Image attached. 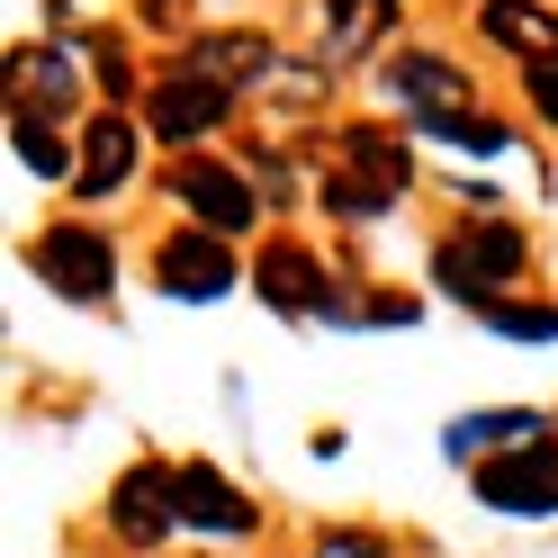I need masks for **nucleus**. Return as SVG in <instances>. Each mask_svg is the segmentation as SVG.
<instances>
[{
	"mask_svg": "<svg viewBox=\"0 0 558 558\" xmlns=\"http://www.w3.org/2000/svg\"><path fill=\"white\" fill-rule=\"evenodd\" d=\"M513 270H522V234H513V226H496V217L469 226V234H450L441 253H433V279H441V289L460 298V306H496Z\"/></svg>",
	"mask_w": 558,
	"mask_h": 558,
	"instance_id": "1",
	"label": "nucleus"
},
{
	"mask_svg": "<svg viewBox=\"0 0 558 558\" xmlns=\"http://www.w3.org/2000/svg\"><path fill=\"white\" fill-rule=\"evenodd\" d=\"M477 496L496 513H558V450H549V433L522 441V450L477 460Z\"/></svg>",
	"mask_w": 558,
	"mask_h": 558,
	"instance_id": "2",
	"label": "nucleus"
},
{
	"mask_svg": "<svg viewBox=\"0 0 558 558\" xmlns=\"http://www.w3.org/2000/svg\"><path fill=\"white\" fill-rule=\"evenodd\" d=\"M171 198H181L207 234H243V226H253V181L226 171V162H207V154H181V162H171Z\"/></svg>",
	"mask_w": 558,
	"mask_h": 558,
	"instance_id": "3",
	"label": "nucleus"
},
{
	"mask_svg": "<svg viewBox=\"0 0 558 558\" xmlns=\"http://www.w3.org/2000/svg\"><path fill=\"white\" fill-rule=\"evenodd\" d=\"M37 279H54L63 298H109V279H118V253H109V234H90V226H54L37 234Z\"/></svg>",
	"mask_w": 558,
	"mask_h": 558,
	"instance_id": "4",
	"label": "nucleus"
},
{
	"mask_svg": "<svg viewBox=\"0 0 558 558\" xmlns=\"http://www.w3.org/2000/svg\"><path fill=\"white\" fill-rule=\"evenodd\" d=\"M226 109H234V90H226L217 73H198V63H190V73H171V82L145 99V126L162 135V145H181V135H207Z\"/></svg>",
	"mask_w": 558,
	"mask_h": 558,
	"instance_id": "5",
	"label": "nucleus"
},
{
	"mask_svg": "<svg viewBox=\"0 0 558 558\" xmlns=\"http://www.w3.org/2000/svg\"><path fill=\"white\" fill-rule=\"evenodd\" d=\"M388 90H397L424 126L477 118V109H469V73H460V63H441V54H397V63H388Z\"/></svg>",
	"mask_w": 558,
	"mask_h": 558,
	"instance_id": "6",
	"label": "nucleus"
},
{
	"mask_svg": "<svg viewBox=\"0 0 558 558\" xmlns=\"http://www.w3.org/2000/svg\"><path fill=\"white\" fill-rule=\"evenodd\" d=\"M154 270H162V289H171V298H226V279H234V253H226V243L198 226V234H171Z\"/></svg>",
	"mask_w": 558,
	"mask_h": 558,
	"instance_id": "7",
	"label": "nucleus"
},
{
	"mask_svg": "<svg viewBox=\"0 0 558 558\" xmlns=\"http://www.w3.org/2000/svg\"><path fill=\"white\" fill-rule=\"evenodd\" d=\"M171 505H181V522H198V532H253V496H234L207 460L171 469Z\"/></svg>",
	"mask_w": 558,
	"mask_h": 558,
	"instance_id": "8",
	"label": "nucleus"
},
{
	"mask_svg": "<svg viewBox=\"0 0 558 558\" xmlns=\"http://www.w3.org/2000/svg\"><path fill=\"white\" fill-rule=\"evenodd\" d=\"M109 522H118V541H162V522H181V505H171V469H126V486L109 496Z\"/></svg>",
	"mask_w": 558,
	"mask_h": 558,
	"instance_id": "9",
	"label": "nucleus"
},
{
	"mask_svg": "<svg viewBox=\"0 0 558 558\" xmlns=\"http://www.w3.org/2000/svg\"><path fill=\"white\" fill-rule=\"evenodd\" d=\"M126 171H135V126L118 118V109H99L90 126H82V198H109L118 181H126Z\"/></svg>",
	"mask_w": 558,
	"mask_h": 558,
	"instance_id": "10",
	"label": "nucleus"
},
{
	"mask_svg": "<svg viewBox=\"0 0 558 558\" xmlns=\"http://www.w3.org/2000/svg\"><path fill=\"white\" fill-rule=\"evenodd\" d=\"M342 171H352V181H369V190H405V135H388V126H342Z\"/></svg>",
	"mask_w": 558,
	"mask_h": 558,
	"instance_id": "11",
	"label": "nucleus"
},
{
	"mask_svg": "<svg viewBox=\"0 0 558 558\" xmlns=\"http://www.w3.org/2000/svg\"><path fill=\"white\" fill-rule=\"evenodd\" d=\"M253 279H262L270 306H289V316H298V306H325V279H316V262H306L298 243H270V253L253 262Z\"/></svg>",
	"mask_w": 558,
	"mask_h": 558,
	"instance_id": "12",
	"label": "nucleus"
},
{
	"mask_svg": "<svg viewBox=\"0 0 558 558\" xmlns=\"http://www.w3.org/2000/svg\"><path fill=\"white\" fill-rule=\"evenodd\" d=\"M522 441H541V414H522V405H496V414H460L450 424V450H477V460H496V450H522Z\"/></svg>",
	"mask_w": 558,
	"mask_h": 558,
	"instance_id": "13",
	"label": "nucleus"
},
{
	"mask_svg": "<svg viewBox=\"0 0 558 558\" xmlns=\"http://www.w3.org/2000/svg\"><path fill=\"white\" fill-rule=\"evenodd\" d=\"M486 37L496 46H522V54H558V10H532V0H486Z\"/></svg>",
	"mask_w": 558,
	"mask_h": 558,
	"instance_id": "14",
	"label": "nucleus"
},
{
	"mask_svg": "<svg viewBox=\"0 0 558 558\" xmlns=\"http://www.w3.org/2000/svg\"><path fill=\"white\" fill-rule=\"evenodd\" d=\"M10 145H19V162L37 171V181H82V171H73V154H63V135H54L37 109H27V99H19V118H10Z\"/></svg>",
	"mask_w": 558,
	"mask_h": 558,
	"instance_id": "15",
	"label": "nucleus"
},
{
	"mask_svg": "<svg viewBox=\"0 0 558 558\" xmlns=\"http://www.w3.org/2000/svg\"><path fill=\"white\" fill-rule=\"evenodd\" d=\"M198 73H217L226 90H234V82H262V73H270V46H262V37H207V46H198Z\"/></svg>",
	"mask_w": 558,
	"mask_h": 558,
	"instance_id": "16",
	"label": "nucleus"
},
{
	"mask_svg": "<svg viewBox=\"0 0 558 558\" xmlns=\"http://www.w3.org/2000/svg\"><path fill=\"white\" fill-rule=\"evenodd\" d=\"M496 333H513V342H549L558 333V306H522V298H496V306H477Z\"/></svg>",
	"mask_w": 558,
	"mask_h": 558,
	"instance_id": "17",
	"label": "nucleus"
},
{
	"mask_svg": "<svg viewBox=\"0 0 558 558\" xmlns=\"http://www.w3.org/2000/svg\"><path fill=\"white\" fill-rule=\"evenodd\" d=\"M388 19H397V0H333V46L352 54V46H369Z\"/></svg>",
	"mask_w": 558,
	"mask_h": 558,
	"instance_id": "18",
	"label": "nucleus"
},
{
	"mask_svg": "<svg viewBox=\"0 0 558 558\" xmlns=\"http://www.w3.org/2000/svg\"><path fill=\"white\" fill-rule=\"evenodd\" d=\"M325 207H333V217H378V207H397V198L369 190V181H352V171H325Z\"/></svg>",
	"mask_w": 558,
	"mask_h": 558,
	"instance_id": "19",
	"label": "nucleus"
},
{
	"mask_svg": "<svg viewBox=\"0 0 558 558\" xmlns=\"http://www.w3.org/2000/svg\"><path fill=\"white\" fill-rule=\"evenodd\" d=\"M441 145H460V154H496L505 145V126H486V118H450V126H433Z\"/></svg>",
	"mask_w": 558,
	"mask_h": 558,
	"instance_id": "20",
	"label": "nucleus"
},
{
	"mask_svg": "<svg viewBox=\"0 0 558 558\" xmlns=\"http://www.w3.org/2000/svg\"><path fill=\"white\" fill-rule=\"evenodd\" d=\"M522 90H532V109H541V118H558V54L522 63Z\"/></svg>",
	"mask_w": 558,
	"mask_h": 558,
	"instance_id": "21",
	"label": "nucleus"
},
{
	"mask_svg": "<svg viewBox=\"0 0 558 558\" xmlns=\"http://www.w3.org/2000/svg\"><path fill=\"white\" fill-rule=\"evenodd\" d=\"M19 63L37 73V99H63V90H73V73H63V54H19Z\"/></svg>",
	"mask_w": 558,
	"mask_h": 558,
	"instance_id": "22",
	"label": "nucleus"
}]
</instances>
